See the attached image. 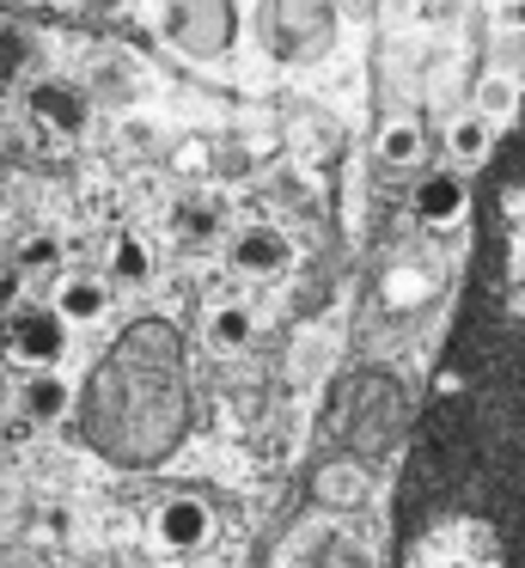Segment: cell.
Returning a JSON list of instances; mask_svg holds the SVG:
<instances>
[{
  "mask_svg": "<svg viewBox=\"0 0 525 568\" xmlns=\"http://www.w3.org/2000/svg\"><path fill=\"white\" fill-rule=\"evenodd\" d=\"M452 392L471 397V465L458 477L471 544L525 568V153L501 178V270L464 324Z\"/></svg>",
  "mask_w": 525,
  "mask_h": 568,
  "instance_id": "6da1fadb",
  "label": "cell"
},
{
  "mask_svg": "<svg viewBox=\"0 0 525 568\" xmlns=\"http://www.w3.org/2000/svg\"><path fill=\"white\" fill-rule=\"evenodd\" d=\"M190 416L183 336L165 318H134L92 367L80 397V434L110 465H159Z\"/></svg>",
  "mask_w": 525,
  "mask_h": 568,
  "instance_id": "7a4b0ae2",
  "label": "cell"
},
{
  "mask_svg": "<svg viewBox=\"0 0 525 568\" xmlns=\"http://www.w3.org/2000/svg\"><path fill=\"white\" fill-rule=\"evenodd\" d=\"M342 434H349L354 453L385 458L403 434V392L391 373H361L349 385V404H342Z\"/></svg>",
  "mask_w": 525,
  "mask_h": 568,
  "instance_id": "3957f363",
  "label": "cell"
},
{
  "mask_svg": "<svg viewBox=\"0 0 525 568\" xmlns=\"http://www.w3.org/2000/svg\"><path fill=\"white\" fill-rule=\"evenodd\" d=\"M336 31L330 0H263V43L281 55H317Z\"/></svg>",
  "mask_w": 525,
  "mask_h": 568,
  "instance_id": "277c9868",
  "label": "cell"
},
{
  "mask_svg": "<svg viewBox=\"0 0 525 568\" xmlns=\"http://www.w3.org/2000/svg\"><path fill=\"white\" fill-rule=\"evenodd\" d=\"M165 31L190 55L226 50L232 43V0H165Z\"/></svg>",
  "mask_w": 525,
  "mask_h": 568,
  "instance_id": "5b68a950",
  "label": "cell"
},
{
  "mask_svg": "<svg viewBox=\"0 0 525 568\" xmlns=\"http://www.w3.org/2000/svg\"><path fill=\"white\" fill-rule=\"evenodd\" d=\"M153 531H159L165 550H202L208 531H214V514H208L202 495H171V501L153 514Z\"/></svg>",
  "mask_w": 525,
  "mask_h": 568,
  "instance_id": "8992f818",
  "label": "cell"
},
{
  "mask_svg": "<svg viewBox=\"0 0 525 568\" xmlns=\"http://www.w3.org/2000/svg\"><path fill=\"white\" fill-rule=\"evenodd\" d=\"M12 355L31 361V367H49L61 355V324L49 312H31V318H12Z\"/></svg>",
  "mask_w": 525,
  "mask_h": 568,
  "instance_id": "52a82bcc",
  "label": "cell"
},
{
  "mask_svg": "<svg viewBox=\"0 0 525 568\" xmlns=\"http://www.w3.org/2000/svg\"><path fill=\"white\" fill-rule=\"evenodd\" d=\"M317 501L330 507V514H349V507L366 501V470L349 465V458H336V465L317 470Z\"/></svg>",
  "mask_w": 525,
  "mask_h": 568,
  "instance_id": "ba28073f",
  "label": "cell"
},
{
  "mask_svg": "<svg viewBox=\"0 0 525 568\" xmlns=\"http://www.w3.org/2000/svg\"><path fill=\"white\" fill-rule=\"evenodd\" d=\"M232 263H239L244 275H269V270L287 263V239H281V233H244L239 251H232Z\"/></svg>",
  "mask_w": 525,
  "mask_h": 568,
  "instance_id": "9c48e42d",
  "label": "cell"
},
{
  "mask_svg": "<svg viewBox=\"0 0 525 568\" xmlns=\"http://www.w3.org/2000/svg\"><path fill=\"white\" fill-rule=\"evenodd\" d=\"M415 209H422V221H427V226H452V221L464 214V190L452 184V178H434V184H422Z\"/></svg>",
  "mask_w": 525,
  "mask_h": 568,
  "instance_id": "30bf717a",
  "label": "cell"
},
{
  "mask_svg": "<svg viewBox=\"0 0 525 568\" xmlns=\"http://www.w3.org/2000/svg\"><path fill=\"white\" fill-rule=\"evenodd\" d=\"M104 306H110V294L98 282H68V287H61V318L92 324V318H104Z\"/></svg>",
  "mask_w": 525,
  "mask_h": 568,
  "instance_id": "8fae6325",
  "label": "cell"
},
{
  "mask_svg": "<svg viewBox=\"0 0 525 568\" xmlns=\"http://www.w3.org/2000/svg\"><path fill=\"white\" fill-rule=\"evenodd\" d=\"M24 404H31V416L55 422V416H68L73 392H68V385H61V379H31V392H24Z\"/></svg>",
  "mask_w": 525,
  "mask_h": 568,
  "instance_id": "7c38bea8",
  "label": "cell"
},
{
  "mask_svg": "<svg viewBox=\"0 0 525 568\" xmlns=\"http://www.w3.org/2000/svg\"><path fill=\"white\" fill-rule=\"evenodd\" d=\"M208 331H214V348H244V336H251V318H244V312H220Z\"/></svg>",
  "mask_w": 525,
  "mask_h": 568,
  "instance_id": "4fadbf2b",
  "label": "cell"
},
{
  "mask_svg": "<svg viewBox=\"0 0 525 568\" xmlns=\"http://www.w3.org/2000/svg\"><path fill=\"white\" fill-rule=\"evenodd\" d=\"M483 141H488L483 123H458V129H452V153H458V160H483Z\"/></svg>",
  "mask_w": 525,
  "mask_h": 568,
  "instance_id": "5bb4252c",
  "label": "cell"
},
{
  "mask_svg": "<svg viewBox=\"0 0 525 568\" xmlns=\"http://www.w3.org/2000/svg\"><path fill=\"white\" fill-rule=\"evenodd\" d=\"M415 148H422V141H415V129H391V135H385V160L391 165L415 160Z\"/></svg>",
  "mask_w": 525,
  "mask_h": 568,
  "instance_id": "9a60e30c",
  "label": "cell"
},
{
  "mask_svg": "<svg viewBox=\"0 0 525 568\" xmlns=\"http://www.w3.org/2000/svg\"><path fill=\"white\" fill-rule=\"evenodd\" d=\"M117 275H129V282H141V275H147V251L134 245V239H129V245H117Z\"/></svg>",
  "mask_w": 525,
  "mask_h": 568,
  "instance_id": "2e32d148",
  "label": "cell"
},
{
  "mask_svg": "<svg viewBox=\"0 0 525 568\" xmlns=\"http://www.w3.org/2000/svg\"><path fill=\"white\" fill-rule=\"evenodd\" d=\"M202 568H214V562H202Z\"/></svg>",
  "mask_w": 525,
  "mask_h": 568,
  "instance_id": "e0dca14e",
  "label": "cell"
}]
</instances>
